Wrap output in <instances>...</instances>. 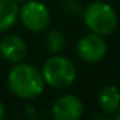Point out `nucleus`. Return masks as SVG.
<instances>
[{
  "mask_svg": "<svg viewBox=\"0 0 120 120\" xmlns=\"http://www.w3.org/2000/svg\"><path fill=\"white\" fill-rule=\"evenodd\" d=\"M76 54L83 62L96 64L100 62L107 54V42L103 35L89 31L81 37L76 42Z\"/></svg>",
  "mask_w": 120,
  "mask_h": 120,
  "instance_id": "5",
  "label": "nucleus"
},
{
  "mask_svg": "<svg viewBox=\"0 0 120 120\" xmlns=\"http://www.w3.org/2000/svg\"><path fill=\"white\" fill-rule=\"evenodd\" d=\"M83 114V103L74 93L58 96L51 106V116L55 120H78Z\"/></svg>",
  "mask_w": 120,
  "mask_h": 120,
  "instance_id": "6",
  "label": "nucleus"
},
{
  "mask_svg": "<svg viewBox=\"0 0 120 120\" xmlns=\"http://www.w3.org/2000/svg\"><path fill=\"white\" fill-rule=\"evenodd\" d=\"M83 23L86 28L99 35H110L117 27V13L106 2H92L83 7L82 11Z\"/></svg>",
  "mask_w": 120,
  "mask_h": 120,
  "instance_id": "3",
  "label": "nucleus"
},
{
  "mask_svg": "<svg viewBox=\"0 0 120 120\" xmlns=\"http://www.w3.org/2000/svg\"><path fill=\"white\" fill-rule=\"evenodd\" d=\"M19 20L28 31L40 34L51 24V11L47 4L40 0H28L20 4Z\"/></svg>",
  "mask_w": 120,
  "mask_h": 120,
  "instance_id": "4",
  "label": "nucleus"
},
{
  "mask_svg": "<svg viewBox=\"0 0 120 120\" xmlns=\"http://www.w3.org/2000/svg\"><path fill=\"white\" fill-rule=\"evenodd\" d=\"M44 33L45 34L42 37V47L49 55L59 54L65 48L67 40H65V35L59 30H48V31L45 30Z\"/></svg>",
  "mask_w": 120,
  "mask_h": 120,
  "instance_id": "10",
  "label": "nucleus"
},
{
  "mask_svg": "<svg viewBox=\"0 0 120 120\" xmlns=\"http://www.w3.org/2000/svg\"><path fill=\"white\" fill-rule=\"evenodd\" d=\"M4 116H6V107H4V105L2 102H0V120L4 119Z\"/></svg>",
  "mask_w": 120,
  "mask_h": 120,
  "instance_id": "12",
  "label": "nucleus"
},
{
  "mask_svg": "<svg viewBox=\"0 0 120 120\" xmlns=\"http://www.w3.org/2000/svg\"><path fill=\"white\" fill-rule=\"evenodd\" d=\"M9 90L19 99L34 100L45 89V81L40 69L31 64L17 62L13 64L7 74Z\"/></svg>",
  "mask_w": 120,
  "mask_h": 120,
  "instance_id": "1",
  "label": "nucleus"
},
{
  "mask_svg": "<svg viewBox=\"0 0 120 120\" xmlns=\"http://www.w3.org/2000/svg\"><path fill=\"white\" fill-rule=\"evenodd\" d=\"M0 55L10 64L24 61L27 55V45L17 34H6L0 40Z\"/></svg>",
  "mask_w": 120,
  "mask_h": 120,
  "instance_id": "7",
  "label": "nucleus"
},
{
  "mask_svg": "<svg viewBox=\"0 0 120 120\" xmlns=\"http://www.w3.org/2000/svg\"><path fill=\"white\" fill-rule=\"evenodd\" d=\"M113 117H114L116 120H120V107H119V109H117V112L113 114Z\"/></svg>",
  "mask_w": 120,
  "mask_h": 120,
  "instance_id": "13",
  "label": "nucleus"
},
{
  "mask_svg": "<svg viewBox=\"0 0 120 120\" xmlns=\"http://www.w3.org/2000/svg\"><path fill=\"white\" fill-rule=\"evenodd\" d=\"M20 4L16 0H0V34L9 31L19 20Z\"/></svg>",
  "mask_w": 120,
  "mask_h": 120,
  "instance_id": "9",
  "label": "nucleus"
},
{
  "mask_svg": "<svg viewBox=\"0 0 120 120\" xmlns=\"http://www.w3.org/2000/svg\"><path fill=\"white\" fill-rule=\"evenodd\" d=\"M98 105L103 113L113 116L120 107V90L114 85H106L99 90Z\"/></svg>",
  "mask_w": 120,
  "mask_h": 120,
  "instance_id": "8",
  "label": "nucleus"
},
{
  "mask_svg": "<svg viewBox=\"0 0 120 120\" xmlns=\"http://www.w3.org/2000/svg\"><path fill=\"white\" fill-rule=\"evenodd\" d=\"M16 2H17L19 4H23V3H26V2H28V0H16Z\"/></svg>",
  "mask_w": 120,
  "mask_h": 120,
  "instance_id": "14",
  "label": "nucleus"
},
{
  "mask_svg": "<svg viewBox=\"0 0 120 120\" xmlns=\"http://www.w3.org/2000/svg\"><path fill=\"white\" fill-rule=\"evenodd\" d=\"M62 7H64L65 13H68L71 16H78V14H82L85 6L81 0H64Z\"/></svg>",
  "mask_w": 120,
  "mask_h": 120,
  "instance_id": "11",
  "label": "nucleus"
},
{
  "mask_svg": "<svg viewBox=\"0 0 120 120\" xmlns=\"http://www.w3.org/2000/svg\"><path fill=\"white\" fill-rule=\"evenodd\" d=\"M45 85L52 89H67L76 79V68L71 59L64 55H49L41 68Z\"/></svg>",
  "mask_w": 120,
  "mask_h": 120,
  "instance_id": "2",
  "label": "nucleus"
}]
</instances>
